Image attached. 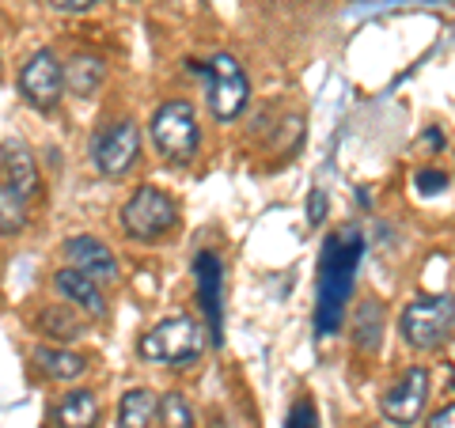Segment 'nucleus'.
Wrapping results in <instances>:
<instances>
[{
    "instance_id": "5",
    "label": "nucleus",
    "mask_w": 455,
    "mask_h": 428,
    "mask_svg": "<svg viewBox=\"0 0 455 428\" xmlns=\"http://www.w3.org/2000/svg\"><path fill=\"white\" fill-rule=\"evenodd\" d=\"M190 68L197 76H205L209 107L217 114V122H232L243 114V107L251 103V80L232 53H217L212 61H190Z\"/></svg>"
},
{
    "instance_id": "19",
    "label": "nucleus",
    "mask_w": 455,
    "mask_h": 428,
    "mask_svg": "<svg viewBox=\"0 0 455 428\" xmlns=\"http://www.w3.org/2000/svg\"><path fill=\"white\" fill-rule=\"evenodd\" d=\"M27 224H31L27 202L8 186L4 178H0V235H4V239H16V235L27 232Z\"/></svg>"
},
{
    "instance_id": "7",
    "label": "nucleus",
    "mask_w": 455,
    "mask_h": 428,
    "mask_svg": "<svg viewBox=\"0 0 455 428\" xmlns=\"http://www.w3.org/2000/svg\"><path fill=\"white\" fill-rule=\"evenodd\" d=\"M429 391H433V376H429V368H406L403 376H398L387 391H383L379 398V413L387 417L391 424L398 428H410L418 417H421V409L425 402H429Z\"/></svg>"
},
{
    "instance_id": "12",
    "label": "nucleus",
    "mask_w": 455,
    "mask_h": 428,
    "mask_svg": "<svg viewBox=\"0 0 455 428\" xmlns=\"http://www.w3.org/2000/svg\"><path fill=\"white\" fill-rule=\"evenodd\" d=\"M0 163H4V182L12 190H16L23 202H35L42 194V175H38V163L31 148L23 145V140H4V148H0Z\"/></svg>"
},
{
    "instance_id": "26",
    "label": "nucleus",
    "mask_w": 455,
    "mask_h": 428,
    "mask_svg": "<svg viewBox=\"0 0 455 428\" xmlns=\"http://www.w3.org/2000/svg\"><path fill=\"white\" fill-rule=\"evenodd\" d=\"M323 217H326V194L311 190V197H307V220H311V224H319Z\"/></svg>"
},
{
    "instance_id": "21",
    "label": "nucleus",
    "mask_w": 455,
    "mask_h": 428,
    "mask_svg": "<svg viewBox=\"0 0 455 428\" xmlns=\"http://www.w3.org/2000/svg\"><path fill=\"white\" fill-rule=\"evenodd\" d=\"M38 326L46 330V337H57V341H76L80 337V322H76V307H46L38 315Z\"/></svg>"
},
{
    "instance_id": "3",
    "label": "nucleus",
    "mask_w": 455,
    "mask_h": 428,
    "mask_svg": "<svg viewBox=\"0 0 455 428\" xmlns=\"http://www.w3.org/2000/svg\"><path fill=\"white\" fill-rule=\"evenodd\" d=\"M152 145L167 163H190L202 148V125L197 110L187 99H171L152 114Z\"/></svg>"
},
{
    "instance_id": "23",
    "label": "nucleus",
    "mask_w": 455,
    "mask_h": 428,
    "mask_svg": "<svg viewBox=\"0 0 455 428\" xmlns=\"http://www.w3.org/2000/svg\"><path fill=\"white\" fill-rule=\"evenodd\" d=\"M414 182H418L421 194H444L448 190V175H444V170H418Z\"/></svg>"
},
{
    "instance_id": "24",
    "label": "nucleus",
    "mask_w": 455,
    "mask_h": 428,
    "mask_svg": "<svg viewBox=\"0 0 455 428\" xmlns=\"http://www.w3.org/2000/svg\"><path fill=\"white\" fill-rule=\"evenodd\" d=\"M95 4H103V0H50L53 12H65V16H76V12H88Z\"/></svg>"
},
{
    "instance_id": "4",
    "label": "nucleus",
    "mask_w": 455,
    "mask_h": 428,
    "mask_svg": "<svg viewBox=\"0 0 455 428\" xmlns=\"http://www.w3.org/2000/svg\"><path fill=\"white\" fill-rule=\"evenodd\" d=\"M398 334L410 349L436 353L451 337V296H418L398 315Z\"/></svg>"
},
{
    "instance_id": "18",
    "label": "nucleus",
    "mask_w": 455,
    "mask_h": 428,
    "mask_svg": "<svg viewBox=\"0 0 455 428\" xmlns=\"http://www.w3.org/2000/svg\"><path fill=\"white\" fill-rule=\"evenodd\" d=\"M156 421V394L148 387H133L118 402V428H148Z\"/></svg>"
},
{
    "instance_id": "13",
    "label": "nucleus",
    "mask_w": 455,
    "mask_h": 428,
    "mask_svg": "<svg viewBox=\"0 0 455 428\" xmlns=\"http://www.w3.org/2000/svg\"><path fill=\"white\" fill-rule=\"evenodd\" d=\"M53 284H57V292L68 299V307H76L92 319H107L103 289H99V281H92L88 273H80V269H73V266H61L53 273Z\"/></svg>"
},
{
    "instance_id": "25",
    "label": "nucleus",
    "mask_w": 455,
    "mask_h": 428,
    "mask_svg": "<svg viewBox=\"0 0 455 428\" xmlns=\"http://www.w3.org/2000/svg\"><path fill=\"white\" fill-rule=\"evenodd\" d=\"M425 428H455V406H440L429 421H425Z\"/></svg>"
},
{
    "instance_id": "16",
    "label": "nucleus",
    "mask_w": 455,
    "mask_h": 428,
    "mask_svg": "<svg viewBox=\"0 0 455 428\" xmlns=\"http://www.w3.org/2000/svg\"><path fill=\"white\" fill-rule=\"evenodd\" d=\"M349 330H353V345L361 353H379V345H383V304L361 299L357 311H353V319H349Z\"/></svg>"
},
{
    "instance_id": "10",
    "label": "nucleus",
    "mask_w": 455,
    "mask_h": 428,
    "mask_svg": "<svg viewBox=\"0 0 455 428\" xmlns=\"http://www.w3.org/2000/svg\"><path fill=\"white\" fill-rule=\"evenodd\" d=\"M194 284H197V304L209 319L212 345L224 341V266L212 250H202L194 258Z\"/></svg>"
},
{
    "instance_id": "2",
    "label": "nucleus",
    "mask_w": 455,
    "mask_h": 428,
    "mask_svg": "<svg viewBox=\"0 0 455 428\" xmlns=\"http://www.w3.org/2000/svg\"><path fill=\"white\" fill-rule=\"evenodd\" d=\"M137 356L148 364H171V368H190L202 356V330L190 315H171L156 322L152 330L137 341Z\"/></svg>"
},
{
    "instance_id": "20",
    "label": "nucleus",
    "mask_w": 455,
    "mask_h": 428,
    "mask_svg": "<svg viewBox=\"0 0 455 428\" xmlns=\"http://www.w3.org/2000/svg\"><path fill=\"white\" fill-rule=\"evenodd\" d=\"M156 417H160V428H194V409L179 391L156 398Z\"/></svg>"
},
{
    "instance_id": "14",
    "label": "nucleus",
    "mask_w": 455,
    "mask_h": 428,
    "mask_svg": "<svg viewBox=\"0 0 455 428\" xmlns=\"http://www.w3.org/2000/svg\"><path fill=\"white\" fill-rule=\"evenodd\" d=\"M61 80L68 95L92 99L107 83V61L95 53H76V57H68V65H61Z\"/></svg>"
},
{
    "instance_id": "9",
    "label": "nucleus",
    "mask_w": 455,
    "mask_h": 428,
    "mask_svg": "<svg viewBox=\"0 0 455 428\" xmlns=\"http://www.w3.org/2000/svg\"><path fill=\"white\" fill-rule=\"evenodd\" d=\"M20 95L27 107H35L38 114L57 110L65 95V80H61V61L50 50L31 53V61L20 68Z\"/></svg>"
},
{
    "instance_id": "11",
    "label": "nucleus",
    "mask_w": 455,
    "mask_h": 428,
    "mask_svg": "<svg viewBox=\"0 0 455 428\" xmlns=\"http://www.w3.org/2000/svg\"><path fill=\"white\" fill-rule=\"evenodd\" d=\"M65 258L73 269H80V273H88L92 281L99 284H114L122 277V266H118V254H114L103 239H95V235H73L65 242Z\"/></svg>"
},
{
    "instance_id": "15",
    "label": "nucleus",
    "mask_w": 455,
    "mask_h": 428,
    "mask_svg": "<svg viewBox=\"0 0 455 428\" xmlns=\"http://www.w3.org/2000/svg\"><path fill=\"white\" fill-rule=\"evenodd\" d=\"M35 364L38 372L46 379H57V383H73L88 372V361L73 349H61V345H38L35 349Z\"/></svg>"
},
{
    "instance_id": "6",
    "label": "nucleus",
    "mask_w": 455,
    "mask_h": 428,
    "mask_svg": "<svg viewBox=\"0 0 455 428\" xmlns=\"http://www.w3.org/2000/svg\"><path fill=\"white\" fill-rule=\"evenodd\" d=\"M175 224L179 205L160 186H137L122 205V232L137 242H160L167 232H175Z\"/></svg>"
},
{
    "instance_id": "8",
    "label": "nucleus",
    "mask_w": 455,
    "mask_h": 428,
    "mask_svg": "<svg viewBox=\"0 0 455 428\" xmlns=\"http://www.w3.org/2000/svg\"><path fill=\"white\" fill-rule=\"evenodd\" d=\"M137 155H140V125L133 118L114 122L110 130L99 133L95 148H92L95 170H99V175H107V178L130 175V167L137 163Z\"/></svg>"
},
{
    "instance_id": "22",
    "label": "nucleus",
    "mask_w": 455,
    "mask_h": 428,
    "mask_svg": "<svg viewBox=\"0 0 455 428\" xmlns=\"http://www.w3.org/2000/svg\"><path fill=\"white\" fill-rule=\"evenodd\" d=\"M284 428H319V409L307 402V398H300L292 409H289V421H284Z\"/></svg>"
},
{
    "instance_id": "1",
    "label": "nucleus",
    "mask_w": 455,
    "mask_h": 428,
    "mask_svg": "<svg viewBox=\"0 0 455 428\" xmlns=\"http://www.w3.org/2000/svg\"><path fill=\"white\" fill-rule=\"evenodd\" d=\"M364 242L357 232H334L323 242L319 254V307H315V330L331 337L341 330V322L349 315V296H353V277L361 266Z\"/></svg>"
},
{
    "instance_id": "17",
    "label": "nucleus",
    "mask_w": 455,
    "mask_h": 428,
    "mask_svg": "<svg viewBox=\"0 0 455 428\" xmlns=\"http://www.w3.org/2000/svg\"><path fill=\"white\" fill-rule=\"evenodd\" d=\"M99 424V398L95 391H68L57 406V428H95Z\"/></svg>"
}]
</instances>
